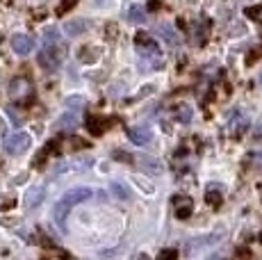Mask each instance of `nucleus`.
<instances>
[{"label": "nucleus", "instance_id": "obj_1", "mask_svg": "<svg viewBox=\"0 0 262 260\" xmlns=\"http://www.w3.org/2000/svg\"><path fill=\"white\" fill-rule=\"evenodd\" d=\"M92 197H94V189L92 187H73V189H69V192L57 201V206H55V210H53L55 222H57L62 228H67L69 210H71L73 206H78V203L87 201V199H92Z\"/></svg>", "mask_w": 262, "mask_h": 260}, {"label": "nucleus", "instance_id": "obj_20", "mask_svg": "<svg viewBox=\"0 0 262 260\" xmlns=\"http://www.w3.org/2000/svg\"><path fill=\"white\" fill-rule=\"evenodd\" d=\"M43 41H46V44H57L59 41V30L53 28V26L46 28V30H43Z\"/></svg>", "mask_w": 262, "mask_h": 260}, {"label": "nucleus", "instance_id": "obj_30", "mask_svg": "<svg viewBox=\"0 0 262 260\" xmlns=\"http://www.w3.org/2000/svg\"><path fill=\"white\" fill-rule=\"evenodd\" d=\"M260 84H262V73H260Z\"/></svg>", "mask_w": 262, "mask_h": 260}, {"label": "nucleus", "instance_id": "obj_23", "mask_svg": "<svg viewBox=\"0 0 262 260\" xmlns=\"http://www.w3.org/2000/svg\"><path fill=\"white\" fill-rule=\"evenodd\" d=\"M67 105H69V107H82V105H84V101H82V96H71V98H69V101H67Z\"/></svg>", "mask_w": 262, "mask_h": 260}, {"label": "nucleus", "instance_id": "obj_5", "mask_svg": "<svg viewBox=\"0 0 262 260\" xmlns=\"http://www.w3.org/2000/svg\"><path fill=\"white\" fill-rule=\"evenodd\" d=\"M135 162L139 164V169L146 174H150V176H160V174H164V164L160 162L158 158L153 156H146V153H142V156L135 158Z\"/></svg>", "mask_w": 262, "mask_h": 260}, {"label": "nucleus", "instance_id": "obj_19", "mask_svg": "<svg viewBox=\"0 0 262 260\" xmlns=\"http://www.w3.org/2000/svg\"><path fill=\"white\" fill-rule=\"evenodd\" d=\"M87 128H89V133L92 135H103V130H105V126L98 121V117H89L87 119Z\"/></svg>", "mask_w": 262, "mask_h": 260}, {"label": "nucleus", "instance_id": "obj_27", "mask_svg": "<svg viewBox=\"0 0 262 260\" xmlns=\"http://www.w3.org/2000/svg\"><path fill=\"white\" fill-rule=\"evenodd\" d=\"M3 133H5V123L0 121V135H3Z\"/></svg>", "mask_w": 262, "mask_h": 260}, {"label": "nucleus", "instance_id": "obj_15", "mask_svg": "<svg viewBox=\"0 0 262 260\" xmlns=\"http://www.w3.org/2000/svg\"><path fill=\"white\" fill-rule=\"evenodd\" d=\"M205 201H208L210 206H219L221 203V187L219 185H210V187L205 189Z\"/></svg>", "mask_w": 262, "mask_h": 260}, {"label": "nucleus", "instance_id": "obj_2", "mask_svg": "<svg viewBox=\"0 0 262 260\" xmlns=\"http://www.w3.org/2000/svg\"><path fill=\"white\" fill-rule=\"evenodd\" d=\"M64 55H67V46H64L62 41H57V44H46V48H43L41 53H39V67L43 69V71H57L59 69V64H62V59H64Z\"/></svg>", "mask_w": 262, "mask_h": 260}, {"label": "nucleus", "instance_id": "obj_18", "mask_svg": "<svg viewBox=\"0 0 262 260\" xmlns=\"http://www.w3.org/2000/svg\"><path fill=\"white\" fill-rule=\"evenodd\" d=\"M112 192H114V197L123 199V201H130V189H128V187H125V185H123V183L114 181V183H112Z\"/></svg>", "mask_w": 262, "mask_h": 260}, {"label": "nucleus", "instance_id": "obj_16", "mask_svg": "<svg viewBox=\"0 0 262 260\" xmlns=\"http://www.w3.org/2000/svg\"><path fill=\"white\" fill-rule=\"evenodd\" d=\"M64 30H67L69 37H78V34H82L84 30H87V23H84L82 18H78V21H69Z\"/></svg>", "mask_w": 262, "mask_h": 260}, {"label": "nucleus", "instance_id": "obj_21", "mask_svg": "<svg viewBox=\"0 0 262 260\" xmlns=\"http://www.w3.org/2000/svg\"><path fill=\"white\" fill-rule=\"evenodd\" d=\"M158 260H178V253H176V249H164L158 253Z\"/></svg>", "mask_w": 262, "mask_h": 260}, {"label": "nucleus", "instance_id": "obj_11", "mask_svg": "<svg viewBox=\"0 0 262 260\" xmlns=\"http://www.w3.org/2000/svg\"><path fill=\"white\" fill-rule=\"evenodd\" d=\"M224 237V233H214V235H208V237H199V240H191V242H187V253H196V251H201L203 247H210V244H214V242H219V240Z\"/></svg>", "mask_w": 262, "mask_h": 260}, {"label": "nucleus", "instance_id": "obj_13", "mask_svg": "<svg viewBox=\"0 0 262 260\" xmlns=\"http://www.w3.org/2000/svg\"><path fill=\"white\" fill-rule=\"evenodd\" d=\"M173 114H176V119H178L180 123H189L191 117H194V110H191L189 105L180 103V105H176V107H173Z\"/></svg>", "mask_w": 262, "mask_h": 260}, {"label": "nucleus", "instance_id": "obj_6", "mask_svg": "<svg viewBox=\"0 0 262 260\" xmlns=\"http://www.w3.org/2000/svg\"><path fill=\"white\" fill-rule=\"evenodd\" d=\"M128 137L133 144H137V146H146V144H150V139H153V130L148 126H133L128 128Z\"/></svg>", "mask_w": 262, "mask_h": 260}, {"label": "nucleus", "instance_id": "obj_24", "mask_svg": "<svg viewBox=\"0 0 262 260\" xmlns=\"http://www.w3.org/2000/svg\"><path fill=\"white\" fill-rule=\"evenodd\" d=\"M75 3H78V0H62V5H59V14H64L71 7H75Z\"/></svg>", "mask_w": 262, "mask_h": 260}, {"label": "nucleus", "instance_id": "obj_3", "mask_svg": "<svg viewBox=\"0 0 262 260\" xmlns=\"http://www.w3.org/2000/svg\"><path fill=\"white\" fill-rule=\"evenodd\" d=\"M30 144H32V137L28 133H14L5 139V151L9 156H21L30 148Z\"/></svg>", "mask_w": 262, "mask_h": 260}, {"label": "nucleus", "instance_id": "obj_14", "mask_svg": "<svg viewBox=\"0 0 262 260\" xmlns=\"http://www.w3.org/2000/svg\"><path fill=\"white\" fill-rule=\"evenodd\" d=\"M41 201H43V187H32L28 192V197H25V206L28 208H37Z\"/></svg>", "mask_w": 262, "mask_h": 260}, {"label": "nucleus", "instance_id": "obj_26", "mask_svg": "<svg viewBox=\"0 0 262 260\" xmlns=\"http://www.w3.org/2000/svg\"><path fill=\"white\" fill-rule=\"evenodd\" d=\"M251 160H253V162L255 164H262V151H255V153H251V156H249Z\"/></svg>", "mask_w": 262, "mask_h": 260}, {"label": "nucleus", "instance_id": "obj_22", "mask_svg": "<svg viewBox=\"0 0 262 260\" xmlns=\"http://www.w3.org/2000/svg\"><path fill=\"white\" fill-rule=\"evenodd\" d=\"M246 16H251V18H262V5L249 7V9H246Z\"/></svg>", "mask_w": 262, "mask_h": 260}, {"label": "nucleus", "instance_id": "obj_17", "mask_svg": "<svg viewBox=\"0 0 262 260\" xmlns=\"http://www.w3.org/2000/svg\"><path fill=\"white\" fill-rule=\"evenodd\" d=\"M128 18H130L133 23H144V21H146V9L139 7V5H135V7L128 9Z\"/></svg>", "mask_w": 262, "mask_h": 260}, {"label": "nucleus", "instance_id": "obj_8", "mask_svg": "<svg viewBox=\"0 0 262 260\" xmlns=\"http://www.w3.org/2000/svg\"><path fill=\"white\" fill-rule=\"evenodd\" d=\"M30 94H32V87H30V82L25 78H14L12 84H9V96L16 98V101H23V98H28Z\"/></svg>", "mask_w": 262, "mask_h": 260}, {"label": "nucleus", "instance_id": "obj_4", "mask_svg": "<svg viewBox=\"0 0 262 260\" xmlns=\"http://www.w3.org/2000/svg\"><path fill=\"white\" fill-rule=\"evenodd\" d=\"M246 130H249V117H246L244 112H239V110H235L228 117V133L233 135V137H242Z\"/></svg>", "mask_w": 262, "mask_h": 260}, {"label": "nucleus", "instance_id": "obj_9", "mask_svg": "<svg viewBox=\"0 0 262 260\" xmlns=\"http://www.w3.org/2000/svg\"><path fill=\"white\" fill-rule=\"evenodd\" d=\"M173 208H176V217H178V219H187L191 214V210H194V203H191L189 197L178 194V197H173Z\"/></svg>", "mask_w": 262, "mask_h": 260}, {"label": "nucleus", "instance_id": "obj_25", "mask_svg": "<svg viewBox=\"0 0 262 260\" xmlns=\"http://www.w3.org/2000/svg\"><path fill=\"white\" fill-rule=\"evenodd\" d=\"M7 114L12 117V123H14V126H21V117L16 114V110H14V107H7Z\"/></svg>", "mask_w": 262, "mask_h": 260}, {"label": "nucleus", "instance_id": "obj_29", "mask_svg": "<svg viewBox=\"0 0 262 260\" xmlns=\"http://www.w3.org/2000/svg\"><path fill=\"white\" fill-rule=\"evenodd\" d=\"M94 3H96V5H103V0H94Z\"/></svg>", "mask_w": 262, "mask_h": 260}, {"label": "nucleus", "instance_id": "obj_28", "mask_svg": "<svg viewBox=\"0 0 262 260\" xmlns=\"http://www.w3.org/2000/svg\"><path fill=\"white\" fill-rule=\"evenodd\" d=\"M255 137H262V126L258 128V135H255Z\"/></svg>", "mask_w": 262, "mask_h": 260}, {"label": "nucleus", "instance_id": "obj_12", "mask_svg": "<svg viewBox=\"0 0 262 260\" xmlns=\"http://www.w3.org/2000/svg\"><path fill=\"white\" fill-rule=\"evenodd\" d=\"M78 123H80L78 114H75V112H67V114H62V117H59L57 128L59 130H75V128H78Z\"/></svg>", "mask_w": 262, "mask_h": 260}, {"label": "nucleus", "instance_id": "obj_10", "mask_svg": "<svg viewBox=\"0 0 262 260\" xmlns=\"http://www.w3.org/2000/svg\"><path fill=\"white\" fill-rule=\"evenodd\" d=\"M158 37H160V39H164V44H169V46H173V48L183 44L180 34L176 32V28H173V26H169V23H164V26H160V28H158Z\"/></svg>", "mask_w": 262, "mask_h": 260}, {"label": "nucleus", "instance_id": "obj_7", "mask_svg": "<svg viewBox=\"0 0 262 260\" xmlns=\"http://www.w3.org/2000/svg\"><path fill=\"white\" fill-rule=\"evenodd\" d=\"M12 51L16 55H30L34 51V39L30 34H14L12 37Z\"/></svg>", "mask_w": 262, "mask_h": 260}]
</instances>
